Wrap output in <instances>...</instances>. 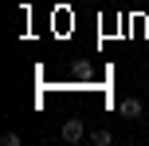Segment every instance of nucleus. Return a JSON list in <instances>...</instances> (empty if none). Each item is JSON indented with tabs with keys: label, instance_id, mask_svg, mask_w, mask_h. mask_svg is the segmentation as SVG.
Returning a JSON list of instances; mask_svg holds the SVG:
<instances>
[{
	"label": "nucleus",
	"instance_id": "f257e3e1",
	"mask_svg": "<svg viewBox=\"0 0 149 146\" xmlns=\"http://www.w3.org/2000/svg\"><path fill=\"white\" fill-rule=\"evenodd\" d=\"M82 134H86L82 118H67V123H63V142H82Z\"/></svg>",
	"mask_w": 149,
	"mask_h": 146
},
{
	"label": "nucleus",
	"instance_id": "f03ea898",
	"mask_svg": "<svg viewBox=\"0 0 149 146\" xmlns=\"http://www.w3.org/2000/svg\"><path fill=\"white\" fill-rule=\"evenodd\" d=\"M118 115L122 118H141V103H137V99H122L118 103Z\"/></svg>",
	"mask_w": 149,
	"mask_h": 146
},
{
	"label": "nucleus",
	"instance_id": "7ed1b4c3",
	"mask_svg": "<svg viewBox=\"0 0 149 146\" xmlns=\"http://www.w3.org/2000/svg\"><path fill=\"white\" fill-rule=\"evenodd\" d=\"M90 142H94V146H110L114 134H110V130H94V134H90Z\"/></svg>",
	"mask_w": 149,
	"mask_h": 146
},
{
	"label": "nucleus",
	"instance_id": "20e7f679",
	"mask_svg": "<svg viewBox=\"0 0 149 146\" xmlns=\"http://www.w3.org/2000/svg\"><path fill=\"white\" fill-rule=\"evenodd\" d=\"M0 142H4V146H20V134H16V130H4V134H0Z\"/></svg>",
	"mask_w": 149,
	"mask_h": 146
}]
</instances>
